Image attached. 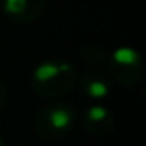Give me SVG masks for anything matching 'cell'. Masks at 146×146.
Wrapping results in <instances>:
<instances>
[{
  "mask_svg": "<svg viewBox=\"0 0 146 146\" xmlns=\"http://www.w3.org/2000/svg\"><path fill=\"white\" fill-rule=\"evenodd\" d=\"M83 91L93 99H101L108 94V82L101 76V74H88L85 79L82 80Z\"/></svg>",
  "mask_w": 146,
  "mask_h": 146,
  "instance_id": "6",
  "label": "cell"
},
{
  "mask_svg": "<svg viewBox=\"0 0 146 146\" xmlns=\"http://www.w3.org/2000/svg\"><path fill=\"white\" fill-rule=\"evenodd\" d=\"M0 146H3V143H2V140H0Z\"/></svg>",
  "mask_w": 146,
  "mask_h": 146,
  "instance_id": "8",
  "label": "cell"
},
{
  "mask_svg": "<svg viewBox=\"0 0 146 146\" xmlns=\"http://www.w3.org/2000/svg\"><path fill=\"white\" fill-rule=\"evenodd\" d=\"M74 123V111L64 104H52L36 116V130L42 137L55 138L69 130Z\"/></svg>",
  "mask_w": 146,
  "mask_h": 146,
  "instance_id": "2",
  "label": "cell"
},
{
  "mask_svg": "<svg viewBox=\"0 0 146 146\" xmlns=\"http://www.w3.org/2000/svg\"><path fill=\"white\" fill-rule=\"evenodd\" d=\"M74 85L72 68L64 63H42L33 72V90L46 98L68 93Z\"/></svg>",
  "mask_w": 146,
  "mask_h": 146,
  "instance_id": "1",
  "label": "cell"
},
{
  "mask_svg": "<svg viewBox=\"0 0 146 146\" xmlns=\"http://www.w3.org/2000/svg\"><path fill=\"white\" fill-rule=\"evenodd\" d=\"M85 123L88 130H91L93 133H105L111 126L110 111L102 105H93L85 115Z\"/></svg>",
  "mask_w": 146,
  "mask_h": 146,
  "instance_id": "5",
  "label": "cell"
},
{
  "mask_svg": "<svg viewBox=\"0 0 146 146\" xmlns=\"http://www.w3.org/2000/svg\"><path fill=\"white\" fill-rule=\"evenodd\" d=\"M5 96H7V91H5V88H3V85L0 83V105L5 102Z\"/></svg>",
  "mask_w": 146,
  "mask_h": 146,
  "instance_id": "7",
  "label": "cell"
},
{
  "mask_svg": "<svg viewBox=\"0 0 146 146\" xmlns=\"http://www.w3.org/2000/svg\"><path fill=\"white\" fill-rule=\"evenodd\" d=\"M111 74L119 82L126 85H132L137 80L141 79L143 64L138 54L132 49H118L113 52L110 60Z\"/></svg>",
  "mask_w": 146,
  "mask_h": 146,
  "instance_id": "3",
  "label": "cell"
},
{
  "mask_svg": "<svg viewBox=\"0 0 146 146\" xmlns=\"http://www.w3.org/2000/svg\"><path fill=\"white\" fill-rule=\"evenodd\" d=\"M8 16L17 21H30L39 13L42 0H3Z\"/></svg>",
  "mask_w": 146,
  "mask_h": 146,
  "instance_id": "4",
  "label": "cell"
}]
</instances>
